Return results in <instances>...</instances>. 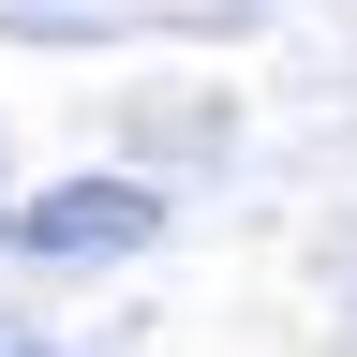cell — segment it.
Masks as SVG:
<instances>
[{
    "mask_svg": "<svg viewBox=\"0 0 357 357\" xmlns=\"http://www.w3.org/2000/svg\"><path fill=\"white\" fill-rule=\"evenodd\" d=\"M149 223H164L149 194H45V208L15 223V238H30V253H134Z\"/></svg>",
    "mask_w": 357,
    "mask_h": 357,
    "instance_id": "cell-1",
    "label": "cell"
},
{
    "mask_svg": "<svg viewBox=\"0 0 357 357\" xmlns=\"http://www.w3.org/2000/svg\"><path fill=\"white\" fill-rule=\"evenodd\" d=\"M0 357H30V342H15V328H0Z\"/></svg>",
    "mask_w": 357,
    "mask_h": 357,
    "instance_id": "cell-2",
    "label": "cell"
}]
</instances>
